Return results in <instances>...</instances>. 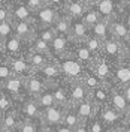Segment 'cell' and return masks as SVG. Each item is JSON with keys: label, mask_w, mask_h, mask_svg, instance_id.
Segmentation results:
<instances>
[{"label": "cell", "mask_w": 130, "mask_h": 132, "mask_svg": "<svg viewBox=\"0 0 130 132\" xmlns=\"http://www.w3.org/2000/svg\"><path fill=\"white\" fill-rule=\"evenodd\" d=\"M75 111L78 113L79 116V119H81V122H90L94 116L97 114V105H96V102L91 99L90 96L88 99H85V101H82L81 104H78V105H75Z\"/></svg>", "instance_id": "cell-17"}, {"label": "cell", "mask_w": 130, "mask_h": 132, "mask_svg": "<svg viewBox=\"0 0 130 132\" xmlns=\"http://www.w3.org/2000/svg\"><path fill=\"white\" fill-rule=\"evenodd\" d=\"M54 132H75V129L66 126V125H60V126H57V128L54 129Z\"/></svg>", "instance_id": "cell-48"}, {"label": "cell", "mask_w": 130, "mask_h": 132, "mask_svg": "<svg viewBox=\"0 0 130 132\" xmlns=\"http://www.w3.org/2000/svg\"><path fill=\"white\" fill-rule=\"evenodd\" d=\"M85 45L88 47L90 51H91L96 57H99V56H103V41H100L99 38L93 36V35H90L88 39L85 41Z\"/></svg>", "instance_id": "cell-35"}, {"label": "cell", "mask_w": 130, "mask_h": 132, "mask_svg": "<svg viewBox=\"0 0 130 132\" xmlns=\"http://www.w3.org/2000/svg\"><path fill=\"white\" fill-rule=\"evenodd\" d=\"M70 53H72L76 59H79L82 63H85L88 68H90V65L96 60V56L90 51V48L85 45V42H73V48H72Z\"/></svg>", "instance_id": "cell-24"}, {"label": "cell", "mask_w": 130, "mask_h": 132, "mask_svg": "<svg viewBox=\"0 0 130 132\" xmlns=\"http://www.w3.org/2000/svg\"><path fill=\"white\" fill-rule=\"evenodd\" d=\"M123 11H124V14H123V21L126 23V26L130 29V6H123Z\"/></svg>", "instance_id": "cell-44"}, {"label": "cell", "mask_w": 130, "mask_h": 132, "mask_svg": "<svg viewBox=\"0 0 130 132\" xmlns=\"http://www.w3.org/2000/svg\"><path fill=\"white\" fill-rule=\"evenodd\" d=\"M60 15L61 14L58 12V9L51 6V5H47V6L41 8L39 11H36L33 14V21L38 27V32L41 29H45V27H52L55 24V21L60 18Z\"/></svg>", "instance_id": "cell-2"}, {"label": "cell", "mask_w": 130, "mask_h": 132, "mask_svg": "<svg viewBox=\"0 0 130 132\" xmlns=\"http://www.w3.org/2000/svg\"><path fill=\"white\" fill-rule=\"evenodd\" d=\"M20 113H16L15 110L8 111L5 114H0V131H16L18 126L21 123L23 119H20Z\"/></svg>", "instance_id": "cell-23"}, {"label": "cell", "mask_w": 130, "mask_h": 132, "mask_svg": "<svg viewBox=\"0 0 130 132\" xmlns=\"http://www.w3.org/2000/svg\"><path fill=\"white\" fill-rule=\"evenodd\" d=\"M126 48H127V50H130V39H129L127 42H126Z\"/></svg>", "instance_id": "cell-54"}, {"label": "cell", "mask_w": 130, "mask_h": 132, "mask_svg": "<svg viewBox=\"0 0 130 132\" xmlns=\"http://www.w3.org/2000/svg\"><path fill=\"white\" fill-rule=\"evenodd\" d=\"M106 132H130L124 125H120V126H115V128H109Z\"/></svg>", "instance_id": "cell-47"}, {"label": "cell", "mask_w": 130, "mask_h": 132, "mask_svg": "<svg viewBox=\"0 0 130 132\" xmlns=\"http://www.w3.org/2000/svg\"><path fill=\"white\" fill-rule=\"evenodd\" d=\"M91 5L93 3L85 2V0H67L66 6L63 8V14H66L72 20H81Z\"/></svg>", "instance_id": "cell-12"}, {"label": "cell", "mask_w": 130, "mask_h": 132, "mask_svg": "<svg viewBox=\"0 0 130 132\" xmlns=\"http://www.w3.org/2000/svg\"><path fill=\"white\" fill-rule=\"evenodd\" d=\"M49 87V84L43 78H41L38 74H33L25 78V92L29 96L32 98H38L43 92Z\"/></svg>", "instance_id": "cell-14"}, {"label": "cell", "mask_w": 130, "mask_h": 132, "mask_svg": "<svg viewBox=\"0 0 130 132\" xmlns=\"http://www.w3.org/2000/svg\"><path fill=\"white\" fill-rule=\"evenodd\" d=\"M23 39H20L18 36L12 35L6 41L0 42V50L2 53H5V57H15V56H23V47H24Z\"/></svg>", "instance_id": "cell-13"}, {"label": "cell", "mask_w": 130, "mask_h": 132, "mask_svg": "<svg viewBox=\"0 0 130 132\" xmlns=\"http://www.w3.org/2000/svg\"><path fill=\"white\" fill-rule=\"evenodd\" d=\"M88 129L90 132H106L108 131V128H106V125L100 120L97 117V114L94 116L91 120L88 122Z\"/></svg>", "instance_id": "cell-40"}, {"label": "cell", "mask_w": 130, "mask_h": 132, "mask_svg": "<svg viewBox=\"0 0 130 132\" xmlns=\"http://www.w3.org/2000/svg\"><path fill=\"white\" fill-rule=\"evenodd\" d=\"M11 77H15V74H14L11 65L8 63V60L3 59L2 60V66H0V81H5V80L11 78Z\"/></svg>", "instance_id": "cell-41"}, {"label": "cell", "mask_w": 130, "mask_h": 132, "mask_svg": "<svg viewBox=\"0 0 130 132\" xmlns=\"http://www.w3.org/2000/svg\"><path fill=\"white\" fill-rule=\"evenodd\" d=\"M12 23H14V35L18 36L20 39L27 42L29 45L36 39L38 27L34 24L33 18L32 20H27V21H12Z\"/></svg>", "instance_id": "cell-6"}, {"label": "cell", "mask_w": 130, "mask_h": 132, "mask_svg": "<svg viewBox=\"0 0 130 132\" xmlns=\"http://www.w3.org/2000/svg\"><path fill=\"white\" fill-rule=\"evenodd\" d=\"M9 8L12 12V21H27V20H32L34 14L23 0L15 2L14 5H9Z\"/></svg>", "instance_id": "cell-22"}, {"label": "cell", "mask_w": 130, "mask_h": 132, "mask_svg": "<svg viewBox=\"0 0 130 132\" xmlns=\"http://www.w3.org/2000/svg\"><path fill=\"white\" fill-rule=\"evenodd\" d=\"M90 71L96 75L102 82L111 84L112 77H114V69H112V66H109V62H108L106 57H103V56L96 57V60L90 65Z\"/></svg>", "instance_id": "cell-5"}, {"label": "cell", "mask_w": 130, "mask_h": 132, "mask_svg": "<svg viewBox=\"0 0 130 132\" xmlns=\"http://www.w3.org/2000/svg\"><path fill=\"white\" fill-rule=\"evenodd\" d=\"M109 30H111V36L123 41L124 44L130 39V29L123 20H118V16L109 20Z\"/></svg>", "instance_id": "cell-20"}, {"label": "cell", "mask_w": 130, "mask_h": 132, "mask_svg": "<svg viewBox=\"0 0 130 132\" xmlns=\"http://www.w3.org/2000/svg\"><path fill=\"white\" fill-rule=\"evenodd\" d=\"M115 84L117 87H124V86H129L130 84V65L126 63H118L117 68L114 69V77Z\"/></svg>", "instance_id": "cell-26"}, {"label": "cell", "mask_w": 130, "mask_h": 132, "mask_svg": "<svg viewBox=\"0 0 130 132\" xmlns=\"http://www.w3.org/2000/svg\"><path fill=\"white\" fill-rule=\"evenodd\" d=\"M0 87H2L3 90H6L8 93H11V95L15 98V101L18 99L20 102L24 101V99L29 96V95H23V92L27 93V92H25V78L18 77V75L11 77V78L5 80V81H0Z\"/></svg>", "instance_id": "cell-4"}, {"label": "cell", "mask_w": 130, "mask_h": 132, "mask_svg": "<svg viewBox=\"0 0 130 132\" xmlns=\"http://www.w3.org/2000/svg\"><path fill=\"white\" fill-rule=\"evenodd\" d=\"M57 62H58V65H60L63 78L67 82L82 80L90 69L85 63H82L79 59L75 57L72 53H69L67 56H64V57H61V59H57Z\"/></svg>", "instance_id": "cell-1"}, {"label": "cell", "mask_w": 130, "mask_h": 132, "mask_svg": "<svg viewBox=\"0 0 130 132\" xmlns=\"http://www.w3.org/2000/svg\"><path fill=\"white\" fill-rule=\"evenodd\" d=\"M57 33H61V35H66V36H70V30H72V18H69V16L63 14V15H60L57 21H55V24L52 26Z\"/></svg>", "instance_id": "cell-31"}, {"label": "cell", "mask_w": 130, "mask_h": 132, "mask_svg": "<svg viewBox=\"0 0 130 132\" xmlns=\"http://www.w3.org/2000/svg\"><path fill=\"white\" fill-rule=\"evenodd\" d=\"M58 33H57V30H55L54 27H45V29H41V30L38 32V38H41V39H43V41L52 44V41L55 39Z\"/></svg>", "instance_id": "cell-39"}, {"label": "cell", "mask_w": 130, "mask_h": 132, "mask_svg": "<svg viewBox=\"0 0 130 132\" xmlns=\"http://www.w3.org/2000/svg\"><path fill=\"white\" fill-rule=\"evenodd\" d=\"M27 60H29V63L32 65V68L34 69V72H38V71H41L43 66H47L52 60V56H47V54H42V53H36V51H32V50H29L27 51Z\"/></svg>", "instance_id": "cell-25"}, {"label": "cell", "mask_w": 130, "mask_h": 132, "mask_svg": "<svg viewBox=\"0 0 130 132\" xmlns=\"http://www.w3.org/2000/svg\"><path fill=\"white\" fill-rule=\"evenodd\" d=\"M97 117L106 125V128H115L120 126V123H124V117L126 116L120 113L117 108H114L111 104H106L103 107L97 110Z\"/></svg>", "instance_id": "cell-3"}, {"label": "cell", "mask_w": 130, "mask_h": 132, "mask_svg": "<svg viewBox=\"0 0 130 132\" xmlns=\"http://www.w3.org/2000/svg\"><path fill=\"white\" fill-rule=\"evenodd\" d=\"M2 21H12V12H11V8L9 5H2L0 8V23Z\"/></svg>", "instance_id": "cell-43"}, {"label": "cell", "mask_w": 130, "mask_h": 132, "mask_svg": "<svg viewBox=\"0 0 130 132\" xmlns=\"http://www.w3.org/2000/svg\"><path fill=\"white\" fill-rule=\"evenodd\" d=\"M14 96L8 93L6 90H0V114H5V113H8V111H12V110H15L14 105H15V101H14Z\"/></svg>", "instance_id": "cell-30"}, {"label": "cell", "mask_w": 130, "mask_h": 132, "mask_svg": "<svg viewBox=\"0 0 130 132\" xmlns=\"http://www.w3.org/2000/svg\"><path fill=\"white\" fill-rule=\"evenodd\" d=\"M82 81L85 82V86L88 87L90 90H96V89H99V87H102V86H105V82H102L100 80H99L96 75L93 74L91 71L88 69V72L85 74V77L82 78Z\"/></svg>", "instance_id": "cell-36"}, {"label": "cell", "mask_w": 130, "mask_h": 132, "mask_svg": "<svg viewBox=\"0 0 130 132\" xmlns=\"http://www.w3.org/2000/svg\"><path fill=\"white\" fill-rule=\"evenodd\" d=\"M66 3H67V0H48V5H51V6H54V8L57 9H63L66 6Z\"/></svg>", "instance_id": "cell-45"}, {"label": "cell", "mask_w": 130, "mask_h": 132, "mask_svg": "<svg viewBox=\"0 0 130 132\" xmlns=\"http://www.w3.org/2000/svg\"><path fill=\"white\" fill-rule=\"evenodd\" d=\"M36 74L39 75L41 78H43L49 86L51 84H55L57 80L63 78V74H61V69H60V65H58L57 59H52L48 65L43 66L41 71H38Z\"/></svg>", "instance_id": "cell-15"}, {"label": "cell", "mask_w": 130, "mask_h": 132, "mask_svg": "<svg viewBox=\"0 0 130 132\" xmlns=\"http://www.w3.org/2000/svg\"><path fill=\"white\" fill-rule=\"evenodd\" d=\"M126 53V44L114 36L103 41V57L117 60V63H121L123 56Z\"/></svg>", "instance_id": "cell-8"}, {"label": "cell", "mask_w": 130, "mask_h": 132, "mask_svg": "<svg viewBox=\"0 0 130 132\" xmlns=\"http://www.w3.org/2000/svg\"><path fill=\"white\" fill-rule=\"evenodd\" d=\"M91 35L99 38L100 41H106L108 38H111V30H109V20L102 18L97 24L91 29Z\"/></svg>", "instance_id": "cell-28"}, {"label": "cell", "mask_w": 130, "mask_h": 132, "mask_svg": "<svg viewBox=\"0 0 130 132\" xmlns=\"http://www.w3.org/2000/svg\"><path fill=\"white\" fill-rule=\"evenodd\" d=\"M93 6L99 11V14L102 15V18L106 20H112L117 18L118 15V5L115 3V0H94Z\"/></svg>", "instance_id": "cell-18"}, {"label": "cell", "mask_w": 130, "mask_h": 132, "mask_svg": "<svg viewBox=\"0 0 130 132\" xmlns=\"http://www.w3.org/2000/svg\"><path fill=\"white\" fill-rule=\"evenodd\" d=\"M21 117L24 120H33V122H38V123H42L41 117H42V108L39 107L36 98H32V96H27L24 101H21V107H20V111H18Z\"/></svg>", "instance_id": "cell-7"}, {"label": "cell", "mask_w": 130, "mask_h": 132, "mask_svg": "<svg viewBox=\"0 0 130 132\" xmlns=\"http://www.w3.org/2000/svg\"><path fill=\"white\" fill-rule=\"evenodd\" d=\"M30 50L36 51V53H42V54H47V56H52V50H51V44L47 41H43L41 38L36 36V39L30 44Z\"/></svg>", "instance_id": "cell-34"}, {"label": "cell", "mask_w": 130, "mask_h": 132, "mask_svg": "<svg viewBox=\"0 0 130 132\" xmlns=\"http://www.w3.org/2000/svg\"><path fill=\"white\" fill-rule=\"evenodd\" d=\"M14 35V23L12 21H2L0 23V42L6 41Z\"/></svg>", "instance_id": "cell-37"}, {"label": "cell", "mask_w": 130, "mask_h": 132, "mask_svg": "<svg viewBox=\"0 0 130 132\" xmlns=\"http://www.w3.org/2000/svg\"><path fill=\"white\" fill-rule=\"evenodd\" d=\"M38 132H54V129L49 128V126H45V125H41L39 129H38Z\"/></svg>", "instance_id": "cell-51"}, {"label": "cell", "mask_w": 130, "mask_h": 132, "mask_svg": "<svg viewBox=\"0 0 130 132\" xmlns=\"http://www.w3.org/2000/svg\"><path fill=\"white\" fill-rule=\"evenodd\" d=\"M69 44H72L70 39H69V36L58 33L57 36H55V39L52 41V44H51L52 57L54 59H61V57H64V56H67V54L70 53Z\"/></svg>", "instance_id": "cell-19"}, {"label": "cell", "mask_w": 130, "mask_h": 132, "mask_svg": "<svg viewBox=\"0 0 130 132\" xmlns=\"http://www.w3.org/2000/svg\"><path fill=\"white\" fill-rule=\"evenodd\" d=\"M123 6H130V0H121Z\"/></svg>", "instance_id": "cell-53"}, {"label": "cell", "mask_w": 130, "mask_h": 132, "mask_svg": "<svg viewBox=\"0 0 130 132\" xmlns=\"http://www.w3.org/2000/svg\"><path fill=\"white\" fill-rule=\"evenodd\" d=\"M64 107H60V105H52L49 108L42 110V125L49 126L52 129H55L57 126L63 125V119H64Z\"/></svg>", "instance_id": "cell-9"}, {"label": "cell", "mask_w": 130, "mask_h": 132, "mask_svg": "<svg viewBox=\"0 0 130 132\" xmlns=\"http://www.w3.org/2000/svg\"><path fill=\"white\" fill-rule=\"evenodd\" d=\"M81 123V119H79V116L78 113L75 111V108L73 107H66V111H64V119H63V125L66 126H69V128H72L75 129L78 125Z\"/></svg>", "instance_id": "cell-32"}, {"label": "cell", "mask_w": 130, "mask_h": 132, "mask_svg": "<svg viewBox=\"0 0 130 132\" xmlns=\"http://www.w3.org/2000/svg\"><path fill=\"white\" fill-rule=\"evenodd\" d=\"M81 20H82V23H84V24H85V26L90 29V32H91V29H93V27L97 24L100 20H102V15L99 14L97 9L91 5V6L88 8V11L84 14V16H82Z\"/></svg>", "instance_id": "cell-29"}, {"label": "cell", "mask_w": 130, "mask_h": 132, "mask_svg": "<svg viewBox=\"0 0 130 132\" xmlns=\"http://www.w3.org/2000/svg\"><path fill=\"white\" fill-rule=\"evenodd\" d=\"M36 101H38V104H39V107H41L42 110L49 108V107H52V105H57L55 98H54V93H52V90H51L49 87L43 92L42 95H39V96L36 98Z\"/></svg>", "instance_id": "cell-33"}, {"label": "cell", "mask_w": 130, "mask_h": 132, "mask_svg": "<svg viewBox=\"0 0 130 132\" xmlns=\"http://www.w3.org/2000/svg\"><path fill=\"white\" fill-rule=\"evenodd\" d=\"M5 132H16V131H5Z\"/></svg>", "instance_id": "cell-55"}, {"label": "cell", "mask_w": 130, "mask_h": 132, "mask_svg": "<svg viewBox=\"0 0 130 132\" xmlns=\"http://www.w3.org/2000/svg\"><path fill=\"white\" fill-rule=\"evenodd\" d=\"M123 125H124V126H126V128L130 131V113L124 117V123H123Z\"/></svg>", "instance_id": "cell-52"}, {"label": "cell", "mask_w": 130, "mask_h": 132, "mask_svg": "<svg viewBox=\"0 0 130 132\" xmlns=\"http://www.w3.org/2000/svg\"><path fill=\"white\" fill-rule=\"evenodd\" d=\"M121 92H123V95L126 96V99H127V102H129V105H130V84L121 87Z\"/></svg>", "instance_id": "cell-49"}, {"label": "cell", "mask_w": 130, "mask_h": 132, "mask_svg": "<svg viewBox=\"0 0 130 132\" xmlns=\"http://www.w3.org/2000/svg\"><path fill=\"white\" fill-rule=\"evenodd\" d=\"M42 123H38V122H33V120H21V123L18 126L16 132H38L39 126Z\"/></svg>", "instance_id": "cell-38"}, {"label": "cell", "mask_w": 130, "mask_h": 132, "mask_svg": "<svg viewBox=\"0 0 130 132\" xmlns=\"http://www.w3.org/2000/svg\"><path fill=\"white\" fill-rule=\"evenodd\" d=\"M121 63H126V65H130V50L126 48V53H124V56H123V60Z\"/></svg>", "instance_id": "cell-50"}, {"label": "cell", "mask_w": 130, "mask_h": 132, "mask_svg": "<svg viewBox=\"0 0 130 132\" xmlns=\"http://www.w3.org/2000/svg\"><path fill=\"white\" fill-rule=\"evenodd\" d=\"M8 60V63L11 65L14 74L18 75V77H23V78H27L30 75L36 74L34 69L32 68V65L29 63L27 57L24 56H15V57H5Z\"/></svg>", "instance_id": "cell-11"}, {"label": "cell", "mask_w": 130, "mask_h": 132, "mask_svg": "<svg viewBox=\"0 0 130 132\" xmlns=\"http://www.w3.org/2000/svg\"><path fill=\"white\" fill-rule=\"evenodd\" d=\"M109 104L114 108H117L120 113H123L124 116H127L130 113V105L127 102L126 96L123 95V92L120 87H111V92H109Z\"/></svg>", "instance_id": "cell-16"}, {"label": "cell", "mask_w": 130, "mask_h": 132, "mask_svg": "<svg viewBox=\"0 0 130 132\" xmlns=\"http://www.w3.org/2000/svg\"><path fill=\"white\" fill-rule=\"evenodd\" d=\"M75 132H90L88 129V122H81L75 128Z\"/></svg>", "instance_id": "cell-46"}, {"label": "cell", "mask_w": 130, "mask_h": 132, "mask_svg": "<svg viewBox=\"0 0 130 132\" xmlns=\"http://www.w3.org/2000/svg\"><path fill=\"white\" fill-rule=\"evenodd\" d=\"M69 84V99H70V107H75L78 104H81L82 101L88 99L91 96V90L85 86V82L82 80L78 81H70Z\"/></svg>", "instance_id": "cell-10"}, {"label": "cell", "mask_w": 130, "mask_h": 132, "mask_svg": "<svg viewBox=\"0 0 130 132\" xmlns=\"http://www.w3.org/2000/svg\"><path fill=\"white\" fill-rule=\"evenodd\" d=\"M51 87V90L54 93V98H55V102H57V105L60 107H69L70 105V99H69V89L66 90L63 86H60V84H51L49 86Z\"/></svg>", "instance_id": "cell-27"}, {"label": "cell", "mask_w": 130, "mask_h": 132, "mask_svg": "<svg viewBox=\"0 0 130 132\" xmlns=\"http://www.w3.org/2000/svg\"><path fill=\"white\" fill-rule=\"evenodd\" d=\"M91 35L90 29L82 23V20H72V30H70V36L69 39L70 42H85Z\"/></svg>", "instance_id": "cell-21"}, {"label": "cell", "mask_w": 130, "mask_h": 132, "mask_svg": "<svg viewBox=\"0 0 130 132\" xmlns=\"http://www.w3.org/2000/svg\"><path fill=\"white\" fill-rule=\"evenodd\" d=\"M23 2L32 9L33 12H36V11H39L41 8L48 5V0H23Z\"/></svg>", "instance_id": "cell-42"}]
</instances>
